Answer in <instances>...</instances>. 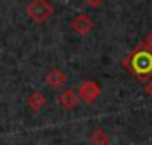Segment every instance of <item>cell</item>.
<instances>
[{"mask_svg": "<svg viewBox=\"0 0 152 145\" xmlns=\"http://www.w3.org/2000/svg\"><path fill=\"white\" fill-rule=\"evenodd\" d=\"M122 67H126L134 78L149 81L152 78V50L145 48L142 42L122 59Z\"/></svg>", "mask_w": 152, "mask_h": 145, "instance_id": "obj_1", "label": "cell"}, {"mask_svg": "<svg viewBox=\"0 0 152 145\" xmlns=\"http://www.w3.org/2000/svg\"><path fill=\"white\" fill-rule=\"evenodd\" d=\"M25 12L34 23H44L53 16L55 9L48 0H30L25 7Z\"/></svg>", "mask_w": 152, "mask_h": 145, "instance_id": "obj_2", "label": "cell"}, {"mask_svg": "<svg viewBox=\"0 0 152 145\" xmlns=\"http://www.w3.org/2000/svg\"><path fill=\"white\" fill-rule=\"evenodd\" d=\"M76 94H78V99L83 103V105H94L97 99H99V96H101V87H99V83L97 81H94V80H85V81H81L80 85H78V90H76Z\"/></svg>", "mask_w": 152, "mask_h": 145, "instance_id": "obj_3", "label": "cell"}, {"mask_svg": "<svg viewBox=\"0 0 152 145\" xmlns=\"http://www.w3.org/2000/svg\"><path fill=\"white\" fill-rule=\"evenodd\" d=\"M71 29L75 30L78 36H88V34L94 30V21H92V18H90L88 14L80 12V14H76L75 18H73Z\"/></svg>", "mask_w": 152, "mask_h": 145, "instance_id": "obj_4", "label": "cell"}, {"mask_svg": "<svg viewBox=\"0 0 152 145\" xmlns=\"http://www.w3.org/2000/svg\"><path fill=\"white\" fill-rule=\"evenodd\" d=\"M67 81V76L62 69H51V71L46 74V85L51 89V90H60Z\"/></svg>", "mask_w": 152, "mask_h": 145, "instance_id": "obj_5", "label": "cell"}, {"mask_svg": "<svg viewBox=\"0 0 152 145\" xmlns=\"http://www.w3.org/2000/svg\"><path fill=\"white\" fill-rule=\"evenodd\" d=\"M58 103H60V106L64 110H75L78 106V103H80L76 90H73V89H64L60 92V96H58Z\"/></svg>", "mask_w": 152, "mask_h": 145, "instance_id": "obj_6", "label": "cell"}, {"mask_svg": "<svg viewBox=\"0 0 152 145\" xmlns=\"http://www.w3.org/2000/svg\"><path fill=\"white\" fill-rule=\"evenodd\" d=\"M27 106L32 110V111L39 113L41 110L46 106V97H44V94H42L41 90H34V92H30V96L27 97Z\"/></svg>", "mask_w": 152, "mask_h": 145, "instance_id": "obj_7", "label": "cell"}, {"mask_svg": "<svg viewBox=\"0 0 152 145\" xmlns=\"http://www.w3.org/2000/svg\"><path fill=\"white\" fill-rule=\"evenodd\" d=\"M108 142H110V136L104 131V127L99 126L92 131V135H90V144L92 145H108Z\"/></svg>", "mask_w": 152, "mask_h": 145, "instance_id": "obj_8", "label": "cell"}, {"mask_svg": "<svg viewBox=\"0 0 152 145\" xmlns=\"http://www.w3.org/2000/svg\"><path fill=\"white\" fill-rule=\"evenodd\" d=\"M142 44L145 46V48H149V50H152V30L147 34V36L143 37V41H142Z\"/></svg>", "mask_w": 152, "mask_h": 145, "instance_id": "obj_9", "label": "cell"}, {"mask_svg": "<svg viewBox=\"0 0 152 145\" xmlns=\"http://www.w3.org/2000/svg\"><path fill=\"white\" fill-rule=\"evenodd\" d=\"M85 4H87L88 7H94V9H97V7H101V5L104 4V0H85Z\"/></svg>", "mask_w": 152, "mask_h": 145, "instance_id": "obj_10", "label": "cell"}, {"mask_svg": "<svg viewBox=\"0 0 152 145\" xmlns=\"http://www.w3.org/2000/svg\"><path fill=\"white\" fill-rule=\"evenodd\" d=\"M145 92H147V94L152 97V78L147 81V83H145Z\"/></svg>", "mask_w": 152, "mask_h": 145, "instance_id": "obj_11", "label": "cell"}]
</instances>
